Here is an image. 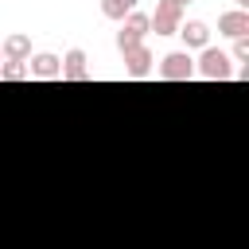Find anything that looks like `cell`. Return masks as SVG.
Here are the masks:
<instances>
[{
	"label": "cell",
	"mask_w": 249,
	"mask_h": 249,
	"mask_svg": "<svg viewBox=\"0 0 249 249\" xmlns=\"http://www.w3.org/2000/svg\"><path fill=\"white\" fill-rule=\"evenodd\" d=\"M136 4H140V0H101V16H105V19H117V23H121V19H124V16H128V12L136 8Z\"/></svg>",
	"instance_id": "11"
},
{
	"label": "cell",
	"mask_w": 249,
	"mask_h": 249,
	"mask_svg": "<svg viewBox=\"0 0 249 249\" xmlns=\"http://www.w3.org/2000/svg\"><path fill=\"white\" fill-rule=\"evenodd\" d=\"M0 70H4V54H0Z\"/></svg>",
	"instance_id": "16"
},
{
	"label": "cell",
	"mask_w": 249,
	"mask_h": 249,
	"mask_svg": "<svg viewBox=\"0 0 249 249\" xmlns=\"http://www.w3.org/2000/svg\"><path fill=\"white\" fill-rule=\"evenodd\" d=\"M175 35H183L187 51H202V47H210V27H206L202 19H187V23H179Z\"/></svg>",
	"instance_id": "9"
},
{
	"label": "cell",
	"mask_w": 249,
	"mask_h": 249,
	"mask_svg": "<svg viewBox=\"0 0 249 249\" xmlns=\"http://www.w3.org/2000/svg\"><path fill=\"white\" fill-rule=\"evenodd\" d=\"M195 74L198 78H210V82H230L233 78V62L222 47H202L198 58H195Z\"/></svg>",
	"instance_id": "1"
},
{
	"label": "cell",
	"mask_w": 249,
	"mask_h": 249,
	"mask_svg": "<svg viewBox=\"0 0 249 249\" xmlns=\"http://www.w3.org/2000/svg\"><path fill=\"white\" fill-rule=\"evenodd\" d=\"M23 78H27V62H4L0 82H23Z\"/></svg>",
	"instance_id": "12"
},
{
	"label": "cell",
	"mask_w": 249,
	"mask_h": 249,
	"mask_svg": "<svg viewBox=\"0 0 249 249\" xmlns=\"http://www.w3.org/2000/svg\"><path fill=\"white\" fill-rule=\"evenodd\" d=\"M0 54H4V62H27V58H31V39H27L23 31H12V35L0 43Z\"/></svg>",
	"instance_id": "10"
},
{
	"label": "cell",
	"mask_w": 249,
	"mask_h": 249,
	"mask_svg": "<svg viewBox=\"0 0 249 249\" xmlns=\"http://www.w3.org/2000/svg\"><path fill=\"white\" fill-rule=\"evenodd\" d=\"M230 62H249V35H245V39H233V51H230Z\"/></svg>",
	"instance_id": "13"
},
{
	"label": "cell",
	"mask_w": 249,
	"mask_h": 249,
	"mask_svg": "<svg viewBox=\"0 0 249 249\" xmlns=\"http://www.w3.org/2000/svg\"><path fill=\"white\" fill-rule=\"evenodd\" d=\"M152 62H156V58H152V51H148L144 43L132 47V51H124V74H128V78H148V74H152Z\"/></svg>",
	"instance_id": "7"
},
{
	"label": "cell",
	"mask_w": 249,
	"mask_h": 249,
	"mask_svg": "<svg viewBox=\"0 0 249 249\" xmlns=\"http://www.w3.org/2000/svg\"><path fill=\"white\" fill-rule=\"evenodd\" d=\"M148 23H152L156 35H175L179 23H183V8L175 0H156V12L148 16Z\"/></svg>",
	"instance_id": "4"
},
{
	"label": "cell",
	"mask_w": 249,
	"mask_h": 249,
	"mask_svg": "<svg viewBox=\"0 0 249 249\" xmlns=\"http://www.w3.org/2000/svg\"><path fill=\"white\" fill-rule=\"evenodd\" d=\"M148 31H152V23H148V12H140V8H132V12H128V16L121 19V31H117V51L124 54V51H132V47H140Z\"/></svg>",
	"instance_id": "2"
},
{
	"label": "cell",
	"mask_w": 249,
	"mask_h": 249,
	"mask_svg": "<svg viewBox=\"0 0 249 249\" xmlns=\"http://www.w3.org/2000/svg\"><path fill=\"white\" fill-rule=\"evenodd\" d=\"M27 78H43V82H54L62 78V58L51 54V51H39L27 58Z\"/></svg>",
	"instance_id": "5"
},
{
	"label": "cell",
	"mask_w": 249,
	"mask_h": 249,
	"mask_svg": "<svg viewBox=\"0 0 249 249\" xmlns=\"http://www.w3.org/2000/svg\"><path fill=\"white\" fill-rule=\"evenodd\" d=\"M160 78L163 82H191L195 78V58L191 51H171L160 58Z\"/></svg>",
	"instance_id": "3"
},
{
	"label": "cell",
	"mask_w": 249,
	"mask_h": 249,
	"mask_svg": "<svg viewBox=\"0 0 249 249\" xmlns=\"http://www.w3.org/2000/svg\"><path fill=\"white\" fill-rule=\"evenodd\" d=\"M218 35H226V39H245L249 35V12H222L218 16Z\"/></svg>",
	"instance_id": "6"
},
{
	"label": "cell",
	"mask_w": 249,
	"mask_h": 249,
	"mask_svg": "<svg viewBox=\"0 0 249 249\" xmlns=\"http://www.w3.org/2000/svg\"><path fill=\"white\" fill-rule=\"evenodd\" d=\"M62 78L66 82H89V66H86V51L82 47H70L62 54Z\"/></svg>",
	"instance_id": "8"
},
{
	"label": "cell",
	"mask_w": 249,
	"mask_h": 249,
	"mask_svg": "<svg viewBox=\"0 0 249 249\" xmlns=\"http://www.w3.org/2000/svg\"><path fill=\"white\" fill-rule=\"evenodd\" d=\"M175 4H179V8H187V4H191V0H175Z\"/></svg>",
	"instance_id": "15"
},
{
	"label": "cell",
	"mask_w": 249,
	"mask_h": 249,
	"mask_svg": "<svg viewBox=\"0 0 249 249\" xmlns=\"http://www.w3.org/2000/svg\"><path fill=\"white\" fill-rule=\"evenodd\" d=\"M245 8H249V0H237V12H245Z\"/></svg>",
	"instance_id": "14"
}]
</instances>
